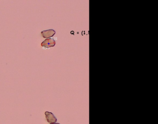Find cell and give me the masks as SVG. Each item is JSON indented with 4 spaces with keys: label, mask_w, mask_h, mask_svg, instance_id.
Segmentation results:
<instances>
[{
    "label": "cell",
    "mask_w": 158,
    "mask_h": 124,
    "mask_svg": "<svg viewBox=\"0 0 158 124\" xmlns=\"http://www.w3.org/2000/svg\"><path fill=\"white\" fill-rule=\"evenodd\" d=\"M50 124H60V123H51Z\"/></svg>",
    "instance_id": "obj_4"
},
{
    "label": "cell",
    "mask_w": 158,
    "mask_h": 124,
    "mask_svg": "<svg viewBox=\"0 0 158 124\" xmlns=\"http://www.w3.org/2000/svg\"><path fill=\"white\" fill-rule=\"evenodd\" d=\"M41 33L43 38L48 39L53 37L55 34L56 32L53 29H49V30L42 31L41 32Z\"/></svg>",
    "instance_id": "obj_3"
},
{
    "label": "cell",
    "mask_w": 158,
    "mask_h": 124,
    "mask_svg": "<svg viewBox=\"0 0 158 124\" xmlns=\"http://www.w3.org/2000/svg\"><path fill=\"white\" fill-rule=\"evenodd\" d=\"M55 44V41L54 39H47L42 42L41 45L42 47H45V48H50V47H54Z\"/></svg>",
    "instance_id": "obj_1"
},
{
    "label": "cell",
    "mask_w": 158,
    "mask_h": 124,
    "mask_svg": "<svg viewBox=\"0 0 158 124\" xmlns=\"http://www.w3.org/2000/svg\"><path fill=\"white\" fill-rule=\"evenodd\" d=\"M47 122L50 123H56L57 121V119L55 117L54 114L51 112H45V113Z\"/></svg>",
    "instance_id": "obj_2"
}]
</instances>
